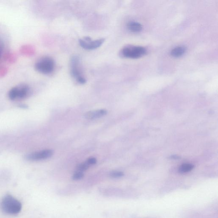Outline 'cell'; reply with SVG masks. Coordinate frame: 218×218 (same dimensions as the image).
<instances>
[{
  "label": "cell",
  "mask_w": 218,
  "mask_h": 218,
  "mask_svg": "<svg viewBox=\"0 0 218 218\" xmlns=\"http://www.w3.org/2000/svg\"><path fill=\"white\" fill-rule=\"evenodd\" d=\"M21 202L11 195H8L3 198L1 203V208L5 214L16 215L21 211Z\"/></svg>",
  "instance_id": "cell-1"
},
{
  "label": "cell",
  "mask_w": 218,
  "mask_h": 218,
  "mask_svg": "<svg viewBox=\"0 0 218 218\" xmlns=\"http://www.w3.org/2000/svg\"><path fill=\"white\" fill-rule=\"evenodd\" d=\"M80 58L77 55H74L71 58L70 61V73L72 78L78 83L84 85L86 83V79L83 74L80 68Z\"/></svg>",
  "instance_id": "cell-2"
},
{
  "label": "cell",
  "mask_w": 218,
  "mask_h": 218,
  "mask_svg": "<svg viewBox=\"0 0 218 218\" xmlns=\"http://www.w3.org/2000/svg\"><path fill=\"white\" fill-rule=\"evenodd\" d=\"M35 68L37 71L41 74L48 75L54 71L55 63L54 60L50 57H43L36 61Z\"/></svg>",
  "instance_id": "cell-3"
},
{
  "label": "cell",
  "mask_w": 218,
  "mask_h": 218,
  "mask_svg": "<svg viewBox=\"0 0 218 218\" xmlns=\"http://www.w3.org/2000/svg\"><path fill=\"white\" fill-rule=\"evenodd\" d=\"M147 53L146 49L140 46H127L122 49L119 54L122 57L136 59L142 57Z\"/></svg>",
  "instance_id": "cell-4"
},
{
  "label": "cell",
  "mask_w": 218,
  "mask_h": 218,
  "mask_svg": "<svg viewBox=\"0 0 218 218\" xmlns=\"http://www.w3.org/2000/svg\"><path fill=\"white\" fill-rule=\"evenodd\" d=\"M29 86L27 85H21L13 87L8 93V97L11 100L26 99L30 94Z\"/></svg>",
  "instance_id": "cell-5"
},
{
  "label": "cell",
  "mask_w": 218,
  "mask_h": 218,
  "mask_svg": "<svg viewBox=\"0 0 218 218\" xmlns=\"http://www.w3.org/2000/svg\"><path fill=\"white\" fill-rule=\"evenodd\" d=\"M105 41V39L92 40L90 37L86 36L79 40V44L86 50H92L99 48Z\"/></svg>",
  "instance_id": "cell-6"
},
{
  "label": "cell",
  "mask_w": 218,
  "mask_h": 218,
  "mask_svg": "<svg viewBox=\"0 0 218 218\" xmlns=\"http://www.w3.org/2000/svg\"><path fill=\"white\" fill-rule=\"evenodd\" d=\"M53 151L51 150H45L35 152L26 155L25 159L30 161H37L47 159L53 155Z\"/></svg>",
  "instance_id": "cell-7"
},
{
  "label": "cell",
  "mask_w": 218,
  "mask_h": 218,
  "mask_svg": "<svg viewBox=\"0 0 218 218\" xmlns=\"http://www.w3.org/2000/svg\"><path fill=\"white\" fill-rule=\"evenodd\" d=\"M107 111L105 110H99L97 111H89L85 114V117L86 119L93 120L101 118L106 115Z\"/></svg>",
  "instance_id": "cell-8"
},
{
  "label": "cell",
  "mask_w": 218,
  "mask_h": 218,
  "mask_svg": "<svg viewBox=\"0 0 218 218\" xmlns=\"http://www.w3.org/2000/svg\"><path fill=\"white\" fill-rule=\"evenodd\" d=\"M127 28L128 30L133 33H138L143 29V27L140 23L133 21L128 22L127 24Z\"/></svg>",
  "instance_id": "cell-9"
},
{
  "label": "cell",
  "mask_w": 218,
  "mask_h": 218,
  "mask_svg": "<svg viewBox=\"0 0 218 218\" xmlns=\"http://www.w3.org/2000/svg\"><path fill=\"white\" fill-rule=\"evenodd\" d=\"M186 49L183 46H178L172 49L170 54L174 58L180 57L184 54Z\"/></svg>",
  "instance_id": "cell-10"
},
{
  "label": "cell",
  "mask_w": 218,
  "mask_h": 218,
  "mask_svg": "<svg viewBox=\"0 0 218 218\" xmlns=\"http://www.w3.org/2000/svg\"><path fill=\"white\" fill-rule=\"evenodd\" d=\"M194 167V165L190 164H184L179 168V172L181 174L188 172L192 170Z\"/></svg>",
  "instance_id": "cell-11"
},
{
  "label": "cell",
  "mask_w": 218,
  "mask_h": 218,
  "mask_svg": "<svg viewBox=\"0 0 218 218\" xmlns=\"http://www.w3.org/2000/svg\"><path fill=\"white\" fill-rule=\"evenodd\" d=\"M89 167L90 165H89L88 164L86 163V162H85V163L80 164L78 165V166L77 167V169L78 171L82 172L83 171H85V170H87L89 168Z\"/></svg>",
  "instance_id": "cell-12"
},
{
  "label": "cell",
  "mask_w": 218,
  "mask_h": 218,
  "mask_svg": "<svg viewBox=\"0 0 218 218\" xmlns=\"http://www.w3.org/2000/svg\"><path fill=\"white\" fill-rule=\"evenodd\" d=\"M124 175V174L122 172L120 171H113L110 174V176L111 177L117 178L122 177Z\"/></svg>",
  "instance_id": "cell-13"
},
{
  "label": "cell",
  "mask_w": 218,
  "mask_h": 218,
  "mask_svg": "<svg viewBox=\"0 0 218 218\" xmlns=\"http://www.w3.org/2000/svg\"><path fill=\"white\" fill-rule=\"evenodd\" d=\"M84 177V174L81 172L78 171L77 172L75 173L73 175V179L75 180H78Z\"/></svg>",
  "instance_id": "cell-14"
},
{
  "label": "cell",
  "mask_w": 218,
  "mask_h": 218,
  "mask_svg": "<svg viewBox=\"0 0 218 218\" xmlns=\"http://www.w3.org/2000/svg\"><path fill=\"white\" fill-rule=\"evenodd\" d=\"M86 163L88 164L89 165H93L96 163V159L95 158H90L86 161Z\"/></svg>",
  "instance_id": "cell-15"
},
{
  "label": "cell",
  "mask_w": 218,
  "mask_h": 218,
  "mask_svg": "<svg viewBox=\"0 0 218 218\" xmlns=\"http://www.w3.org/2000/svg\"><path fill=\"white\" fill-rule=\"evenodd\" d=\"M171 158H172V159H178V158H179V156H176V155H173V156H171Z\"/></svg>",
  "instance_id": "cell-16"
}]
</instances>
